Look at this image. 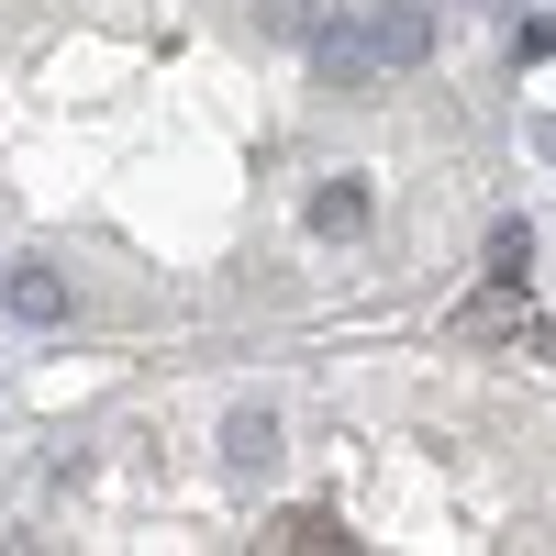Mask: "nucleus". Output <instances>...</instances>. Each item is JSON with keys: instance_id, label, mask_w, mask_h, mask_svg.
<instances>
[{"instance_id": "nucleus-2", "label": "nucleus", "mask_w": 556, "mask_h": 556, "mask_svg": "<svg viewBox=\"0 0 556 556\" xmlns=\"http://www.w3.org/2000/svg\"><path fill=\"white\" fill-rule=\"evenodd\" d=\"M367 23V56H379V78H412L434 56V0H379V12H356Z\"/></svg>"}, {"instance_id": "nucleus-9", "label": "nucleus", "mask_w": 556, "mask_h": 556, "mask_svg": "<svg viewBox=\"0 0 556 556\" xmlns=\"http://www.w3.org/2000/svg\"><path fill=\"white\" fill-rule=\"evenodd\" d=\"M513 67H556V23H545V12L513 23Z\"/></svg>"}, {"instance_id": "nucleus-7", "label": "nucleus", "mask_w": 556, "mask_h": 556, "mask_svg": "<svg viewBox=\"0 0 556 556\" xmlns=\"http://www.w3.org/2000/svg\"><path fill=\"white\" fill-rule=\"evenodd\" d=\"M523 267H534V223L501 212V223H490V278H523Z\"/></svg>"}, {"instance_id": "nucleus-3", "label": "nucleus", "mask_w": 556, "mask_h": 556, "mask_svg": "<svg viewBox=\"0 0 556 556\" xmlns=\"http://www.w3.org/2000/svg\"><path fill=\"white\" fill-rule=\"evenodd\" d=\"M0 301H12V323H34V334L78 323V290H67L56 256H12V267H0Z\"/></svg>"}, {"instance_id": "nucleus-6", "label": "nucleus", "mask_w": 556, "mask_h": 556, "mask_svg": "<svg viewBox=\"0 0 556 556\" xmlns=\"http://www.w3.org/2000/svg\"><path fill=\"white\" fill-rule=\"evenodd\" d=\"M312 78H323V89H379V56H367V23H356V12L312 34Z\"/></svg>"}, {"instance_id": "nucleus-5", "label": "nucleus", "mask_w": 556, "mask_h": 556, "mask_svg": "<svg viewBox=\"0 0 556 556\" xmlns=\"http://www.w3.org/2000/svg\"><path fill=\"white\" fill-rule=\"evenodd\" d=\"M456 334H479V345H501V334H534V301H523V278H479L468 290V312H456Z\"/></svg>"}, {"instance_id": "nucleus-10", "label": "nucleus", "mask_w": 556, "mask_h": 556, "mask_svg": "<svg viewBox=\"0 0 556 556\" xmlns=\"http://www.w3.org/2000/svg\"><path fill=\"white\" fill-rule=\"evenodd\" d=\"M523 146H534V156H545V167H556V123H534V134H523Z\"/></svg>"}, {"instance_id": "nucleus-8", "label": "nucleus", "mask_w": 556, "mask_h": 556, "mask_svg": "<svg viewBox=\"0 0 556 556\" xmlns=\"http://www.w3.org/2000/svg\"><path fill=\"white\" fill-rule=\"evenodd\" d=\"M267 534H278V545H356V534H345L334 513H278Z\"/></svg>"}, {"instance_id": "nucleus-4", "label": "nucleus", "mask_w": 556, "mask_h": 556, "mask_svg": "<svg viewBox=\"0 0 556 556\" xmlns=\"http://www.w3.org/2000/svg\"><path fill=\"white\" fill-rule=\"evenodd\" d=\"M278 456H290V424H278V401H235V412H223V468H235V479H267Z\"/></svg>"}, {"instance_id": "nucleus-1", "label": "nucleus", "mask_w": 556, "mask_h": 556, "mask_svg": "<svg viewBox=\"0 0 556 556\" xmlns=\"http://www.w3.org/2000/svg\"><path fill=\"white\" fill-rule=\"evenodd\" d=\"M301 223H312V245H367V223H379V178H367V167H334V178H312Z\"/></svg>"}]
</instances>
